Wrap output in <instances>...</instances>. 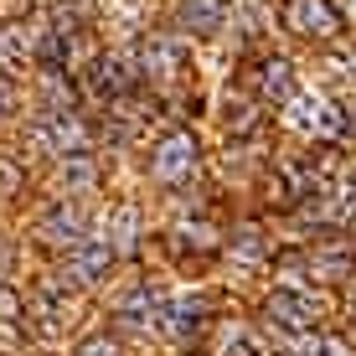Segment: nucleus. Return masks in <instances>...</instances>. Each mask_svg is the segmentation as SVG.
<instances>
[{
	"label": "nucleus",
	"mask_w": 356,
	"mask_h": 356,
	"mask_svg": "<svg viewBox=\"0 0 356 356\" xmlns=\"http://www.w3.org/2000/svg\"><path fill=\"white\" fill-rule=\"evenodd\" d=\"M264 315H268V325H274V330L310 336V330H321L325 305L315 300V294H305V289H274V294L264 300Z\"/></svg>",
	"instance_id": "f257e3e1"
},
{
	"label": "nucleus",
	"mask_w": 356,
	"mask_h": 356,
	"mask_svg": "<svg viewBox=\"0 0 356 356\" xmlns=\"http://www.w3.org/2000/svg\"><path fill=\"white\" fill-rule=\"evenodd\" d=\"M284 124L300 129V134H315V140H336V134L346 129V114H341L325 93H294L284 104Z\"/></svg>",
	"instance_id": "f03ea898"
},
{
	"label": "nucleus",
	"mask_w": 356,
	"mask_h": 356,
	"mask_svg": "<svg viewBox=\"0 0 356 356\" xmlns=\"http://www.w3.org/2000/svg\"><path fill=\"white\" fill-rule=\"evenodd\" d=\"M196 165H202V145H196V134H191V129L165 134V140L155 145V155H150L155 181H165V186H176V181H191V170H196Z\"/></svg>",
	"instance_id": "7ed1b4c3"
},
{
	"label": "nucleus",
	"mask_w": 356,
	"mask_h": 356,
	"mask_svg": "<svg viewBox=\"0 0 356 356\" xmlns=\"http://www.w3.org/2000/svg\"><path fill=\"white\" fill-rule=\"evenodd\" d=\"M284 26L294 36H305V42H336V31L346 21L336 16L330 0H284Z\"/></svg>",
	"instance_id": "20e7f679"
},
{
	"label": "nucleus",
	"mask_w": 356,
	"mask_h": 356,
	"mask_svg": "<svg viewBox=\"0 0 356 356\" xmlns=\"http://www.w3.org/2000/svg\"><path fill=\"white\" fill-rule=\"evenodd\" d=\"M31 140L42 145V150H52V155H83L88 150V129H83L67 108H47V114L36 119Z\"/></svg>",
	"instance_id": "39448f33"
},
{
	"label": "nucleus",
	"mask_w": 356,
	"mask_h": 356,
	"mask_svg": "<svg viewBox=\"0 0 356 356\" xmlns=\"http://www.w3.org/2000/svg\"><path fill=\"white\" fill-rule=\"evenodd\" d=\"M181 57H186V47H181L176 36H145V47H140V72H145V78H176V72H181Z\"/></svg>",
	"instance_id": "423d86ee"
},
{
	"label": "nucleus",
	"mask_w": 356,
	"mask_h": 356,
	"mask_svg": "<svg viewBox=\"0 0 356 356\" xmlns=\"http://www.w3.org/2000/svg\"><path fill=\"white\" fill-rule=\"evenodd\" d=\"M36 36L21 26V21H0V72H16V67H26L36 63Z\"/></svg>",
	"instance_id": "0eeeda50"
},
{
	"label": "nucleus",
	"mask_w": 356,
	"mask_h": 356,
	"mask_svg": "<svg viewBox=\"0 0 356 356\" xmlns=\"http://www.w3.org/2000/svg\"><path fill=\"white\" fill-rule=\"evenodd\" d=\"M42 238L78 248V243H88V217H83L78 207H52V212L42 217Z\"/></svg>",
	"instance_id": "6e6552de"
},
{
	"label": "nucleus",
	"mask_w": 356,
	"mask_h": 356,
	"mask_svg": "<svg viewBox=\"0 0 356 356\" xmlns=\"http://www.w3.org/2000/svg\"><path fill=\"white\" fill-rule=\"evenodd\" d=\"M212 356H268V346H264V336H259L253 325H243V321H227V325H217Z\"/></svg>",
	"instance_id": "1a4fd4ad"
},
{
	"label": "nucleus",
	"mask_w": 356,
	"mask_h": 356,
	"mask_svg": "<svg viewBox=\"0 0 356 356\" xmlns=\"http://www.w3.org/2000/svg\"><path fill=\"white\" fill-rule=\"evenodd\" d=\"M294 93H300L294 88V67L284 63V57H264L259 63V98L264 104H289Z\"/></svg>",
	"instance_id": "9d476101"
},
{
	"label": "nucleus",
	"mask_w": 356,
	"mask_h": 356,
	"mask_svg": "<svg viewBox=\"0 0 356 356\" xmlns=\"http://www.w3.org/2000/svg\"><path fill=\"white\" fill-rule=\"evenodd\" d=\"M315 176L305 165H279L274 176H268V202L274 207H300V196H310Z\"/></svg>",
	"instance_id": "9b49d317"
},
{
	"label": "nucleus",
	"mask_w": 356,
	"mask_h": 356,
	"mask_svg": "<svg viewBox=\"0 0 356 356\" xmlns=\"http://www.w3.org/2000/svg\"><path fill=\"white\" fill-rule=\"evenodd\" d=\"M129 88V72L119 57H93V67H88V93L93 98H124Z\"/></svg>",
	"instance_id": "f8f14e48"
},
{
	"label": "nucleus",
	"mask_w": 356,
	"mask_h": 356,
	"mask_svg": "<svg viewBox=\"0 0 356 356\" xmlns=\"http://www.w3.org/2000/svg\"><path fill=\"white\" fill-rule=\"evenodd\" d=\"M108 264H114V248H108V243H78V248H72V279H78V284H98V279L108 274Z\"/></svg>",
	"instance_id": "ddd939ff"
},
{
	"label": "nucleus",
	"mask_w": 356,
	"mask_h": 356,
	"mask_svg": "<svg viewBox=\"0 0 356 356\" xmlns=\"http://www.w3.org/2000/svg\"><path fill=\"white\" fill-rule=\"evenodd\" d=\"M181 26L196 36H212L222 26V0H181Z\"/></svg>",
	"instance_id": "4468645a"
},
{
	"label": "nucleus",
	"mask_w": 356,
	"mask_h": 356,
	"mask_svg": "<svg viewBox=\"0 0 356 356\" xmlns=\"http://www.w3.org/2000/svg\"><path fill=\"white\" fill-rule=\"evenodd\" d=\"M294 356H351V346L341 336H321V330H310V336L294 341Z\"/></svg>",
	"instance_id": "2eb2a0df"
},
{
	"label": "nucleus",
	"mask_w": 356,
	"mask_h": 356,
	"mask_svg": "<svg viewBox=\"0 0 356 356\" xmlns=\"http://www.w3.org/2000/svg\"><path fill=\"white\" fill-rule=\"evenodd\" d=\"M232 253H238V259H264V232L259 227H238L232 232Z\"/></svg>",
	"instance_id": "dca6fc26"
},
{
	"label": "nucleus",
	"mask_w": 356,
	"mask_h": 356,
	"mask_svg": "<svg viewBox=\"0 0 356 356\" xmlns=\"http://www.w3.org/2000/svg\"><path fill=\"white\" fill-rule=\"evenodd\" d=\"M129 243H134V212L124 207V212L114 217V238H108V248H129Z\"/></svg>",
	"instance_id": "f3484780"
},
{
	"label": "nucleus",
	"mask_w": 356,
	"mask_h": 356,
	"mask_svg": "<svg viewBox=\"0 0 356 356\" xmlns=\"http://www.w3.org/2000/svg\"><path fill=\"white\" fill-rule=\"evenodd\" d=\"M0 321H21V294L10 284H0Z\"/></svg>",
	"instance_id": "a211bd4d"
},
{
	"label": "nucleus",
	"mask_w": 356,
	"mask_h": 356,
	"mask_svg": "<svg viewBox=\"0 0 356 356\" xmlns=\"http://www.w3.org/2000/svg\"><path fill=\"white\" fill-rule=\"evenodd\" d=\"M78 356H119V346L108 336H93V341H83V346H78Z\"/></svg>",
	"instance_id": "6ab92c4d"
},
{
	"label": "nucleus",
	"mask_w": 356,
	"mask_h": 356,
	"mask_svg": "<svg viewBox=\"0 0 356 356\" xmlns=\"http://www.w3.org/2000/svg\"><path fill=\"white\" fill-rule=\"evenodd\" d=\"M10 108H16V88H10V78L0 72V119H6Z\"/></svg>",
	"instance_id": "aec40b11"
},
{
	"label": "nucleus",
	"mask_w": 356,
	"mask_h": 356,
	"mask_svg": "<svg viewBox=\"0 0 356 356\" xmlns=\"http://www.w3.org/2000/svg\"><path fill=\"white\" fill-rule=\"evenodd\" d=\"M330 6H336V16L346 21V26H356V0H330Z\"/></svg>",
	"instance_id": "412c9836"
},
{
	"label": "nucleus",
	"mask_w": 356,
	"mask_h": 356,
	"mask_svg": "<svg viewBox=\"0 0 356 356\" xmlns=\"http://www.w3.org/2000/svg\"><path fill=\"white\" fill-rule=\"evenodd\" d=\"M346 310H351V321H356V289H351V300H346Z\"/></svg>",
	"instance_id": "4be33fe9"
},
{
	"label": "nucleus",
	"mask_w": 356,
	"mask_h": 356,
	"mask_svg": "<svg viewBox=\"0 0 356 356\" xmlns=\"http://www.w3.org/2000/svg\"><path fill=\"white\" fill-rule=\"evenodd\" d=\"M222 6H227V0H222Z\"/></svg>",
	"instance_id": "5701e85b"
}]
</instances>
